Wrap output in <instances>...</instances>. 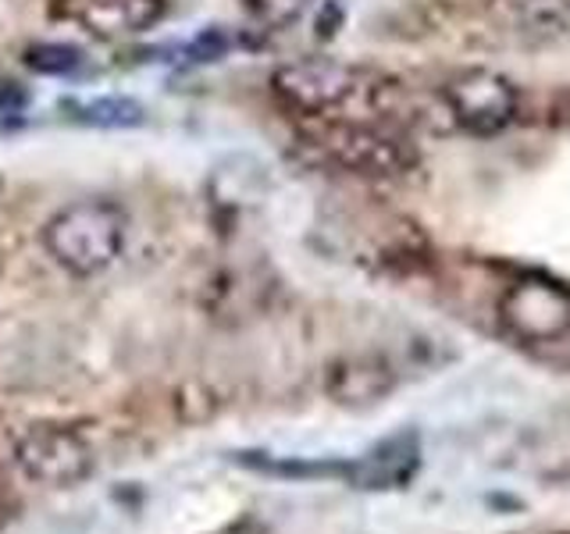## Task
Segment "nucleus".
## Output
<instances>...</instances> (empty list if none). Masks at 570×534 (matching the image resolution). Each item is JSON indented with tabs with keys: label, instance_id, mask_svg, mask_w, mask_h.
Wrapping results in <instances>:
<instances>
[{
	"label": "nucleus",
	"instance_id": "1",
	"mask_svg": "<svg viewBox=\"0 0 570 534\" xmlns=\"http://www.w3.org/2000/svg\"><path fill=\"white\" fill-rule=\"evenodd\" d=\"M47 254L71 275L107 271L125 246V214L107 200H82L61 207L43 228Z\"/></svg>",
	"mask_w": 570,
	"mask_h": 534
},
{
	"label": "nucleus",
	"instance_id": "2",
	"mask_svg": "<svg viewBox=\"0 0 570 534\" xmlns=\"http://www.w3.org/2000/svg\"><path fill=\"white\" fill-rule=\"evenodd\" d=\"M272 86L299 115H314V118H332V111L374 89L367 86V76L361 68L332 58H303L282 65L275 68Z\"/></svg>",
	"mask_w": 570,
	"mask_h": 534
},
{
	"label": "nucleus",
	"instance_id": "3",
	"mask_svg": "<svg viewBox=\"0 0 570 534\" xmlns=\"http://www.w3.org/2000/svg\"><path fill=\"white\" fill-rule=\"evenodd\" d=\"M314 147L335 168H346L353 175H400L414 160L406 139H400L396 132L346 118L321 121L314 129Z\"/></svg>",
	"mask_w": 570,
	"mask_h": 534
},
{
	"label": "nucleus",
	"instance_id": "4",
	"mask_svg": "<svg viewBox=\"0 0 570 534\" xmlns=\"http://www.w3.org/2000/svg\"><path fill=\"white\" fill-rule=\"evenodd\" d=\"M14 463L29 481L43 488H71L82 485L94 471V449L79 432L68 427H29L14 445Z\"/></svg>",
	"mask_w": 570,
	"mask_h": 534
},
{
	"label": "nucleus",
	"instance_id": "5",
	"mask_svg": "<svg viewBox=\"0 0 570 534\" xmlns=\"http://www.w3.org/2000/svg\"><path fill=\"white\" fill-rule=\"evenodd\" d=\"M503 317L510 332L524 338V343H563L570 335V293L542 278L521 281L517 289H510L503 303Z\"/></svg>",
	"mask_w": 570,
	"mask_h": 534
},
{
	"label": "nucleus",
	"instance_id": "6",
	"mask_svg": "<svg viewBox=\"0 0 570 534\" xmlns=\"http://www.w3.org/2000/svg\"><path fill=\"white\" fill-rule=\"evenodd\" d=\"M445 103H450L453 118L468 132L489 136V132H499L513 118L517 93L503 76H495V71H468V76L450 82Z\"/></svg>",
	"mask_w": 570,
	"mask_h": 534
},
{
	"label": "nucleus",
	"instance_id": "7",
	"mask_svg": "<svg viewBox=\"0 0 570 534\" xmlns=\"http://www.w3.org/2000/svg\"><path fill=\"white\" fill-rule=\"evenodd\" d=\"M165 0H65V14L94 36H132L150 29Z\"/></svg>",
	"mask_w": 570,
	"mask_h": 534
},
{
	"label": "nucleus",
	"instance_id": "8",
	"mask_svg": "<svg viewBox=\"0 0 570 534\" xmlns=\"http://www.w3.org/2000/svg\"><path fill=\"white\" fill-rule=\"evenodd\" d=\"M421 463V449L414 435H396L379 442L367 456H361L350 467V481L356 488H400L414 477Z\"/></svg>",
	"mask_w": 570,
	"mask_h": 534
},
{
	"label": "nucleus",
	"instance_id": "9",
	"mask_svg": "<svg viewBox=\"0 0 570 534\" xmlns=\"http://www.w3.org/2000/svg\"><path fill=\"white\" fill-rule=\"evenodd\" d=\"M392 367L379 356H353L343 360L328 378V388L338 403H379L385 392L392 388Z\"/></svg>",
	"mask_w": 570,
	"mask_h": 534
},
{
	"label": "nucleus",
	"instance_id": "10",
	"mask_svg": "<svg viewBox=\"0 0 570 534\" xmlns=\"http://www.w3.org/2000/svg\"><path fill=\"white\" fill-rule=\"evenodd\" d=\"M71 121L94 125V129H129L142 121V103L129 97H94V100H65Z\"/></svg>",
	"mask_w": 570,
	"mask_h": 534
},
{
	"label": "nucleus",
	"instance_id": "11",
	"mask_svg": "<svg viewBox=\"0 0 570 534\" xmlns=\"http://www.w3.org/2000/svg\"><path fill=\"white\" fill-rule=\"evenodd\" d=\"M26 65L40 76H68L82 65V50L68 43H36L26 50Z\"/></svg>",
	"mask_w": 570,
	"mask_h": 534
}]
</instances>
